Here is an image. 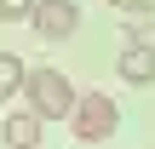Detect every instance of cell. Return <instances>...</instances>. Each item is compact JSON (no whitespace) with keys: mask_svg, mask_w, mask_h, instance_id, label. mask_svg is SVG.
<instances>
[{"mask_svg":"<svg viewBox=\"0 0 155 149\" xmlns=\"http://www.w3.org/2000/svg\"><path fill=\"white\" fill-rule=\"evenodd\" d=\"M23 92H29V109H35L40 121H69L75 103H81L75 86H69L58 69H29V86H23Z\"/></svg>","mask_w":155,"mask_h":149,"instance_id":"1","label":"cell"},{"mask_svg":"<svg viewBox=\"0 0 155 149\" xmlns=\"http://www.w3.org/2000/svg\"><path fill=\"white\" fill-rule=\"evenodd\" d=\"M69 126H75V138H81V144L92 149V144H104V138H115V126H121V103H115V98H104V92H86V98L75 103Z\"/></svg>","mask_w":155,"mask_h":149,"instance_id":"2","label":"cell"},{"mask_svg":"<svg viewBox=\"0 0 155 149\" xmlns=\"http://www.w3.org/2000/svg\"><path fill=\"white\" fill-rule=\"evenodd\" d=\"M29 23H35V34H40V40H69V34H75V23H81V11H75V0H40Z\"/></svg>","mask_w":155,"mask_h":149,"instance_id":"3","label":"cell"},{"mask_svg":"<svg viewBox=\"0 0 155 149\" xmlns=\"http://www.w3.org/2000/svg\"><path fill=\"white\" fill-rule=\"evenodd\" d=\"M40 132H46V121H40L35 109H17V115H6V121H0L6 149H40Z\"/></svg>","mask_w":155,"mask_h":149,"instance_id":"4","label":"cell"},{"mask_svg":"<svg viewBox=\"0 0 155 149\" xmlns=\"http://www.w3.org/2000/svg\"><path fill=\"white\" fill-rule=\"evenodd\" d=\"M121 80L127 86H155V46H127L121 52Z\"/></svg>","mask_w":155,"mask_h":149,"instance_id":"5","label":"cell"},{"mask_svg":"<svg viewBox=\"0 0 155 149\" xmlns=\"http://www.w3.org/2000/svg\"><path fill=\"white\" fill-rule=\"evenodd\" d=\"M23 86H29V69H23V57L0 52V103H6L12 92H23Z\"/></svg>","mask_w":155,"mask_h":149,"instance_id":"6","label":"cell"},{"mask_svg":"<svg viewBox=\"0 0 155 149\" xmlns=\"http://www.w3.org/2000/svg\"><path fill=\"white\" fill-rule=\"evenodd\" d=\"M150 17H155V0H132V6H127V40H132V46H144Z\"/></svg>","mask_w":155,"mask_h":149,"instance_id":"7","label":"cell"},{"mask_svg":"<svg viewBox=\"0 0 155 149\" xmlns=\"http://www.w3.org/2000/svg\"><path fill=\"white\" fill-rule=\"evenodd\" d=\"M40 0H0V17H35Z\"/></svg>","mask_w":155,"mask_h":149,"instance_id":"8","label":"cell"},{"mask_svg":"<svg viewBox=\"0 0 155 149\" xmlns=\"http://www.w3.org/2000/svg\"><path fill=\"white\" fill-rule=\"evenodd\" d=\"M104 6H132V0H104Z\"/></svg>","mask_w":155,"mask_h":149,"instance_id":"9","label":"cell"}]
</instances>
